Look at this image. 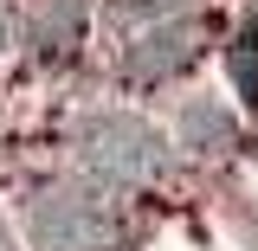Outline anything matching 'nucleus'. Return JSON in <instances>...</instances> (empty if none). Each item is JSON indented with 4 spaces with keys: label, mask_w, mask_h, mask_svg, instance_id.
<instances>
[{
    "label": "nucleus",
    "mask_w": 258,
    "mask_h": 251,
    "mask_svg": "<svg viewBox=\"0 0 258 251\" xmlns=\"http://www.w3.org/2000/svg\"><path fill=\"white\" fill-rule=\"evenodd\" d=\"M20 232L32 251H116L129 232V213L116 187L78 168H52L20 187Z\"/></svg>",
    "instance_id": "f257e3e1"
},
{
    "label": "nucleus",
    "mask_w": 258,
    "mask_h": 251,
    "mask_svg": "<svg viewBox=\"0 0 258 251\" xmlns=\"http://www.w3.org/2000/svg\"><path fill=\"white\" fill-rule=\"evenodd\" d=\"M181 148L187 155H220V148H232V116H226L220 103L194 97L187 110H181Z\"/></svg>",
    "instance_id": "423d86ee"
},
{
    "label": "nucleus",
    "mask_w": 258,
    "mask_h": 251,
    "mask_svg": "<svg viewBox=\"0 0 258 251\" xmlns=\"http://www.w3.org/2000/svg\"><path fill=\"white\" fill-rule=\"evenodd\" d=\"M13 39H20V20H13V7L0 0V64H7V52H13Z\"/></svg>",
    "instance_id": "6e6552de"
},
{
    "label": "nucleus",
    "mask_w": 258,
    "mask_h": 251,
    "mask_svg": "<svg viewBox=\"0 0 258 251\" xmlns=\"http://www.w3.org/2000/svg\"><path fill=\"white\" fill-rule=\"evenodd\" d=\"M232 71H239V97L258 103V32H245V39L232 45Z\"/></svg>",
    "instance_id": "0eeeda50"
},
{
    "label": "nucleus",
    "mask_w": 258,
    "mask_h": 251,
    "mask_svg": "<svg viewBox=\"0 0 258 251\" xmlns=\"http://www.w3.org/2000/svg\"><path fill=\"white\" fill-rule=\"evenodd\" d=\"M97 13H103V0H32V13L20 20L26 58L39 64V71H64V64L91 45Z\"/></svg>",
    "instance_id": "20e7f679"
},
{
    "label": "nucleus",
    "mask_w": 258,
    "mask_h": 251,
    "mask_svg": "<svg viewBox=\"0 0 258 251\" xmlns=\"http://www.w3.org/2000/svg\"><path fill=\"white\" fill-rule=\"evenodd\" d=\"M194 7H207V0H103L97 26L123 45V39H136V32L161 26V20H174V13H194Z\"/></svg>",
    "instance_id": "39448f33"
},
{
    "label": "nucleus",
    "mask_w": 258,
    "mask_h": 251,
    "mask_svg": "<svg viewBox=\"0 0 258 251\" xmlns=\"http://www.w3.org/2000/svg\"><path fill=\"white\" fill-rule=\"evenodd\" d=\"M0 251H20V245H13V225H7V219H0Z\"/></svg>",
    "instance_id": "1a4fd4ad"
},
{
    "label": "nucleus",
    "mask_w": 258,
    "mask_h": 251,
    "mask_svg": "<svg viewBox=\"0 0 258 251\" xmlns=\"http://www.w3.org/2000/svg\"><path fill=\"white\" fill-rule=\"evenodd\" d=\"M207 45H220V13L213 7L174 13V20H161V26L116 45V84L123 91H161V84L187 77L194 64L207 58Z\"/></svg>",
    "instance_id": "7ed1b4c3"
},
{
    "label": "nucleus",
    "mask_w": 258,
    "mask_h": 251,
    "mask_svg": "<svg viewBox=\"0 0 258 251\" xmlns=\"http://www.w3.org/2000/svg\"><path fill=\"white\" fill-rule=\"evenodd\" d=\"M71 168L103 181V187H116V193H142V187L168 181L174 148L136 110H91V116L71 123Z\"/></svg>",
    "instance_id": "f03ea898"
}]
</instances>
